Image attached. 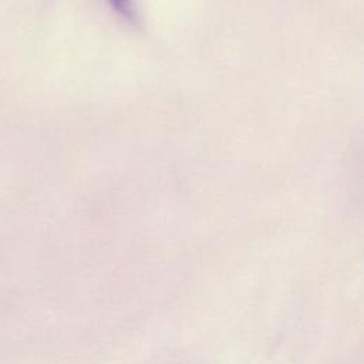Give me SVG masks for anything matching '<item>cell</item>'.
<instances>
[{"mask_svg":"<svg viewBox=\"0 0 364 364\" xmlns=\"http://www.w3.org/2000/svg\"><path fill=\"white\" fill-rule=\"evenodd\" d=\"M117 10L124 14H129L131 11V0H108Z\"/></svg>","mask_w":364,"mask_h":364,"instance_id":"obj_1","label":"cell"}]
</instances>
